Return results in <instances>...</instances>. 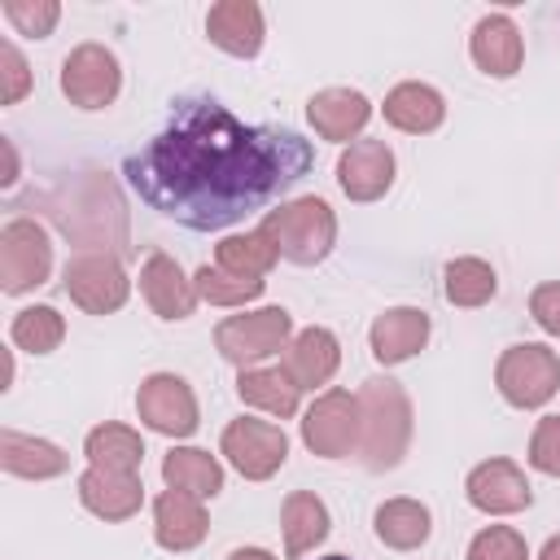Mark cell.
<instances>
[{
	"label": "cell",
	"instance_id": "1",
	"mask_svg": "<svg viewBox=\"0 0 560 560\" xmlns=\"http://www.w3.org/2000/svg\"><path fill=\"white\" fill-rule=\"evenodd\" d=\"M311 144L289 127H249L214 96H184L171 122L122 175L140 201L192 232H219L262 210L311 171Z\"/></svg>",
	"mask_w": 560,
	"mask_h": 560
},
{
	"label": "cell",
	"instance_id": "2",
	"mask_svg": "<svg viewBox=\"0 0 560 560\" xmlns=\"http://www.w3.org/2000/svg\"><path fill=\"white\" fill-rule=\"evenodd\" d=\"M44 206H48L52 223L79 245V254H88V249L122 254L127 249V210H122V197L109 175L83 171V175L66 179L57 192H48Z\"/></svg>",
	"mask_w": 560,
	"mask_h": 560
},
{
	"label": "cell",
	"instance_id": "3",
	"mask_svg": "<svg viewBox=\"0 0 560 560\" xmlns=\"http://www.w3.org/2000/svg\"><path fill=\"white\" fill-rule=\"evenodd\" d=\"M354 398H359V455L372 472H385L407 455L411 442L407 389L389 376H368Z\"/></svg>",
	"mask_w": 560,
	"mask_h": 560
},
{
	"label": "cell",
	"instance_id": "4",
	"mask_svg": "<svg viewBox=\"0 0 560 560\" xmlns=\"http://www.w3.org/2000/svg\"><path fill=\"white\" fill-rule=\"evenodd\" d=\"M258 232L276 245L280 258L311 267V262L328 258V249L337 241V219H332L324 197H298V201H284V206L267 210Z\"/></svg>",
	"mask_w": 560,
	"mask_h": 560
},
{
	"label": "cell",
	"instance_id": "5",
	"mask_svg": "<svg viewBox=\"0 0 560 560\" xmlns=\"http://www.w3.org/2000/svg\"><path fill=\"white\" fill-rule=\"evenodd\" d=\"M494 385H499V394L512 407H542L560 389V354L547 350V346H538V341L508 346L499 354Z\"/></svg>",
	"mask_w": 560,
	"mask_h": 560
},
{
	"label": "cell",
	"instance_id": "6",
	"mask_svg": "<svg viewBox=\"0 0 560 560\" xmlns=\"http://www.w3.org/2000/svg\"><path fill=\"white\" fill-rule=\"evenodd\" d=\"M293 319L284 306H262V311H249V315H228L219 328H214V346L228 363H258L276 350H284L293 337Z\"/></svg>",
	"mask_w": 560,
	"mask_h": 560
},
{
	"label": "cell",
	"instance_id": "7",
	"mask_svg": "<svg viewBox=\"0 0 560 560\" xmlns=\"http://www.w3.org/2000/svg\"><path fill=\"white\" fill-rule=\"evenodd\" d=\"M52 271V245H48V232L18 214L0 228V289L4 293H26L35 284H44Z\"/></svg>",
	"mask_w": 560,
	"mask_h": 560
},
{
	"label": "cell",
	"instance_id": "8",
	"mask_svg": "<svg viewBox=\"0 0 560 560\" xmlns=\"http://www.w3.org/2000/svg\"><path fill=\"white\" fill-rule=\"evenodd\" d=\"M66 293L74 306H83L88 315H109L127 302L131 293V280L118 262V254H105V249H88V254H74L66 262Z\"/></svg>",
	"mask_w": 560,
	"mask_h": 560
},
{
	"label": "cell",
	"instance_id": "9",
	"mask_svg": "<svg viewBox=\"0 0 560 560\" xmlns=\"http://www.w3.org/2000/svg\"><path fill=\"white\" fill-rule=\"evenodd\" d=\"M302 442L324 459H341L359 451V398L346 389L319 394L302 416Z\"/></svg>",
	"mask_w": 560,
	"mask_h": 560
},
{
	"label": "cell",
	"instance_id": "10",
	"mask_svg": "<svg viewBox=\"0 0 560 560\" xmlns=\"http://www.w3.org/2000/svg\"><path fill=\"white\" fill-rule=\"evenodd\" d=\"M118 88H122V70L105 44H79L61 61V92L79 109H105L118 96Z\"/></svg>",
	"mask_w": 560,
	"mask_h": 560
},
{
	"label": "cell",
	"instance_id": "11",
	"mask_svg": "<svg viewBox=\"0 0 560 560\" xmlns=\"http://www.w3.org/2000/svg\"><path fill=\"white\" fill-rule=\"evenodd\" d=\"M223 455H228V464L241 472V477H249V481H267L280 464H284V455H289V438H284V429L280 424H271V420H232L228 429H223Z\"/></svg>",
	"mask_w": 560,
	"mask_h": 560
},
{
	"label": "cell",
	"instance_id": "12",
	"mask_svg": "<svg viewBox=\"0 0 560 560\" xmlns=\"http://www.w3.org/2000/svg\"><path fill=\"white\" fill-rule=\"evenodd\" d=\"M136 411L153 433H166V438H188L197 429V398L188 381L175 372L144 376L136 389Z\"/></svg>",
	"mask_w": 560,
	"mask_h": 560
},
{
	"label": "cell",
	"instance_id": "13",
	"mask_svg": "<svg viewBox=\"0 0 560 560\" xmlns=\"http://www.w3.org/2000/svg\"><path fill=\"white\" fill-rule=\"evenodd\" d=\"M468 490V503L477 512H490V516H508V512H521L534 503V490L525 481V472L512 464V459H486L468 472L464 481Z\"/></svg>",
	"mask_w": 560,
	"mask_h": 560
},
{
	"label": "cell",
	"instance_id": "14",
	"mask_svg": "<svg viewBox=\"0 0 560 560\" xmlns=\"http://www.w3.org/2000/svg\"><path fill=\"white\" fill-rule=\"evenodd\" d=\"M337 184L350 201H376L394 184V153L385 140H354L337 158Z\"/></svg>",
	"mask_w": 560,
	"mask_h": 560
},
{
	"label": "cell",
	"instance_id": "15",
	"mask_svg": "<svg viewBox=\"0 0 560 560\" xmlns=\"http://www.w3.org/2000/svg\"><path fill=\"white\" fill-rule=\"evenodd\" d=\"M140 293L162 319H188L197 306V284L184 276V267L171 254H149L140 267Z\"/></svg>",
	"mask_w": 560,
	"mask_h": 560
},
{
	"label": "cell",
	"instance_id": "16",
	"mask_svg": "<svg viewBox=\"0 0 560 560\" xmlns=\"http://www.w3.org/2000/svg\"><path fill=\"white\" fill-rule=\"evenodd\" d=\"M206 529H210V521H206V508H201L197 494L171 490V486L158 494V503H153V538H158V547L188 551V547H197L206 538Z\"/></svg>",
	"mask_w": 560,
	"mask_h": 560
},
{
	"label": "cell",
	"instance_id": "17",
	"mask_svg": "<svg viewBox=\"0 0 560 560\" xmlns=\"http://www.w3.org/2000/svg\"><path fill=\"white\" fill-rule=\"evenodd\" d=\"M468 52L477 61V70L494 74V79H508L521 70L525 61V44H521V31L508 13H486L477 26H472V39H468Z\"/></svg>",
	"mask_w": 560,
	"mask_h": 560
},
{
	"label": "cell",
	"instance_id": "18",
	"mask_svg": "<svg viewBox=\"0 0 560 560\" xmlns=\"http://www.w3.org/2000/svg\"><path fill=\"white\" fill-rule=\"evenodd\" d=\"M372 359L376 363H402L429 341V315L420 306H389L372 319Z\"/></svg>",
	"mask_w": 560,
	"mask_h": 560
},
{
	"label": "cell",
	"instance_id": "19",
	"mask_svg": "<svg viewBox=\"0 0 560 560\" xmlns=\"http://www.w3.org/2000/svg\"><path fill=\"white\" fill-rule=\"evenodd\" d=\"M337 363H341L337 337H332L328 328L311 324V328H302V332L284 346V363H280V368L293 376L298 389H315V385H328V381H332Z\"/></svg>",
	"mask_w": 560,
	"mask_h": 560
},
{
	"label": "cell",
	"instance_id": "20",
	"mask_svg": "<svg viewBox=\"0 0 560 560\" xmlns=\"http://www.w3.org/2000/svg\"><path fill=\"white\" fill-rule=\"evenodd\" d=\"M79 499L88 512L101 521H127L144 503V486L136 472H114V468H88L79 477Z\"/></svg>",
	"mask_w": 560,
	"mask_h": 560
},
{
	"label": "cell",
	"instance_id": "21",
	"mask_svg": "<svg viewBox=\"0 0 560 560\" xmlns=\"http://www.w3.org/2000/svg\"><path fill=\"white\" fill-rule=\"evenodd\" d=\"M306 118L324 140H350V136H359L368 127L372 105L354 88H324V92H315L306 101Z\"/></svg>",
	"mask_w": 560,
	"mask_h": 560
},
{
	"label": "cell",
	"instance_id": "22",
	"mask_svg": "<svg viewBox=\"0 0 560 560\" xmlns=\"http://www.w3.org/2000/svg\"><path fill=\"white\" fill-rule=\"evenodd\" d=\"M206 35L232 57H254L262 48V9L254 0H223L206 13Z\"/></svg>",
	"mask_w": 560,
	"mask_h": 560
},
{
	"label": "cell",
	"instance_id": "23",
	"mask_svg": "<svg viewBox=\"0 0 560 560\" xmlns=\"http://www.w3.org/2000/svg\"><path fill=\"white\" fill-rule=\"evenodd\" d=\"M0 464L4 472L13 477H31V481H44V477H57L70 468V455L44 438H26L18 429H0Z\"/></svg>",
	"mask_w": 560,
	"mask_h": 560
},
{
	"label": "cell",
	"instance_id": "24",
	"mask_svg": "<svg viewBox=\"0 0 560 560\" xmlns=\"http://www.w3.org/2000/svg\"><path fill=\"white\" fill-rule=\"evenodd\" d=\"M446 118V101L438 88L429 83H398L389 96H385V122L398 127V131H411V136H424L433 127H442Z\"/></svg>",
	"mask_w": 560,
	"mask_h": 560
},
{
	"label": "cell",
	"instance_id": "25",
	"mask_svg": "<svg viewBox=\"0 0 560 560\" xmlns=\"http://www.w3.org/2000/svg\"><path fill=\"white\" fill-rule=\"evenodd\" d=\"M280 529H284V556L289 560L306 556L315 542L328 538V508H324V499L311 494V490H293L284 499V508H280Z\"/></svg>",
	"mask_w": 560,
	"mask_h": 560
},
{
	"label": "cell",
	"instance_id": "26",
	"mask_svg": "<svg viewBox=\"0 0 560 560\" xmlns=\"http://www.w3.org/2000/svg\"><path fill=\"white\" fill-rule=\"evenodd\" d=\"M162 481L171 490H188L197 499H214L223 490V468L210 451H197V446H171L166 459H162Z\"/></svg>",
	"mask_w": 560,
	"mask_h": 560
},
{
	"label": "cell",
	"instance_id": "27",
	"mask_svg": "<svg viewBox=\"0 0 560 560\" xmlns=\"http://www.w3.org/2000/svg\"><path fill=\"white\" fill-rule=\"evenodd\" d=\"M236 394H241V402H249V407H262V411H271V416H293L298 411V385H293V376L284 372V368H241V376H236Z\"/></svg>",
	"mask_w": 560,
	"mask_h": 560
},
{
	"label": "cell",
	"instance_id": "28",
	"mask_svg": "<svg viewBox=\"0 0 560 560\" xmlns=\"http://www.w3.org/2000/svg\"><path fill=\"white\" fill-rule=\"evenodd\" d=\"M376 538L385 542V547H394V551H411V547H420L424 538H429V508L424 503H416V499H389V503H381L376 508Z\"/></svg>",
	"mask_w": 560,
	"mask_h": 560
},
{
	"label": "cell",
	"instance_id": "29",
	"mask_svg": "<svg viewBox=\"0 0 560 560\" xmlns=\"http://www.w3.org/2000/svg\"><path fill=\"white\" fill-rule=\"evenodd\" d=\"M92 468H114V472H136L140 459H144V442L136 429L127 424H96L83 442Z\"/></svg>",
	"mask_w": 560,
	"mask_h": 560
},
{
	"label": "cell",
	"instance_id": "30",
	"mask_svg": "<svg viewBox=\"0 0 560 560\" xmlns=\"http://www.w3.org/2000/svg\"><path fill=\"white\" fill-rule=\"evenodd\" d=\"M214 267H223V271H232V276H245V280H262L271 267H276V245L254 228V232H245V236H223L219 241V249H214Z\"/></svg>",
	"mask_w": 560,
	"mask_h": 560
},
{
	"label": "cell",
	"instance_id": "31",
	"mask_svg": "<svg viewBox=\"0 0 560 560\" xmlns=\"http://www.w3.org/2000/svg\"><path fill=\"white\" fill-rule=\"evenodd\" d=\"M442 289H446L451 306H486L494 298L499 280H494V267L481 258H451L442 271Z\"/></svg>",
	"mask_w": 560,
	"mask_h": 560
},
{
	"label": "cell",
	"instance_id": "32",
	"mask_svg": "<svg viewBox=\"0 0 560 560\" xmlns=\"http://www.w3.org/2000/svg\"><path fill=\"white\" fill-rule=\"evenodd\" d=\"M13 346L18 350H31V354H48L61 346L66 337V319L52 311V306H26L13 315V328H9Z\"/></svg>",
	"mask_w": 560,
	"mask_h": 560
},
{
	"label": "cell",
	"instance_id": "33",
	"mask_svg": "<svg viewBox=\"0 0 560 560\" xmlns=\"http://www.w3.org/2000/svg\"><path fill=\"white\" fill-rule=\"evenodd\" d=\"M192 284H197V298H206L214 306H245L262 293V280H245V276H232L223 267H201L192 276Z\"/></svg>",
	"mask_w": 560,
	"mask_h": 560
},
{
	"label": "cell",
	"instance_id": "34",
	"mask_svg": "<svg viewBox=\"0 0 560 560\" xmlns=\"http://www.w3.org/2000/svg\"><path fill=\"white\" fill-rule=\"evenodd\" d=\"M468 560H529V547L512 525H490L468 542Z\"/></svg>",
	"mask_w": 560,
	"mask_h": 560
},
{
	"label": "cell",
	"instance_id": "35",
	"mask_svg": "<svg viewBox=\"0 0 560 560\" xmlns=\"http://www.w3.org/2000/svg\"><path fill=\"white\" fill-rule=\"evenodd\" d=\"M4 18L13 22L18 35H35V39H44V35L57 26L61 9H57V0H4Z\"/></svg>",
	"mask_w": 560,
	"mask_h": 560
},
{
	"label": "cell",
	"instance_id": "36",
	"mask_svg": "<svg viewBox=\"0 0 560 560\" xmlns=\"http://www.w3.org/2000/svg\"><path fill=\"white\" fill-rule=\"evenodd\" d=\"M529 464L547 477H560V416H542L529 438Z\"/></svg>",
	"mask_w": 560,
	"mask_h": 560
},
{
	"label": "cell",
	"instance_id": "37",
	"mask_svg": "<svg viewBox=\"0 0 560 560\" xmlns=\"http://www.w3.org/2000/svg\"><path fill=\"white\" fill-rule=\"evenodd\" d=\"M31 88V70L22 61V52L13 44H0V101L4 105H18Z\"/></svg>",
	"mask_w": 560,
	"mask_h": 560
},
{
	"label": "cell",
	"instance_id": "38",
	"mask_svg": "<svg viewBox=\"0 0 560 560\" xmlns=\"http://www.w3.org/2000/svg\"><path fill=\"white\" fill-rule=\"evenodd\" d=\"M529 315H534V324H538L542 332L560 337V280L538 284V289L529 293Z\"/></svg>",
	"mask_w": 560,
	"mask_h": 560
},
{
	"label": "cell",
	"instance_id": "39",
	"mask_svg": "<svg viewBox=\"0 0 560 560\" xmlns=\"http://www.w3.org/2000/svg\"><path fill=\"white\" fill-rule=\"evenodd\" d=\"M228 560H276L271 551H262V547H236Z\"/></svg>",
	"mask_w": 560,
	"mask_h": 560
},
{
	"label": "cell",
	"instance_id": "40",
	"mask_svg": "<svg viewBox=\"0 0 560 560\" xmlns=\"http://www.w3.org/2000/svg\"><path fill=\"white\" fill-rule=\"evenodd\" d=\"M18 179V153H13V144L4 140V184H13Z\"/></svg>",
	"mask_w": 560,
	"mask_h": 560
},
{
	"label": "cell",
	"instance_id": "41",
	"mask_svg": "<svg viewBox=\"0 0 560 560\" xmlns=\"http://www.w3.org/2000/svg\"><path fill=\"white\" fill-rule=\"evenodd\" d=\"M538 560H560V534L556 538H547V547H542V556Z\"/></svg>",
	"mask_w": 560,
	"mask_h": 560
},
{
	"label": "cell",
	"instance_id": "42",
	"mask_svg": "<svg viewBox=\"0 0 560 560\" xmlns=\"http://www.w3.org/2000/svg\"><path fill=\"white\" fill-rule=\"evenodd\" d=\"M324 560H350V556H324Z\"/></svg>",
	"mask_w": 560,
	"mask_h": 560
}]
</instances>
